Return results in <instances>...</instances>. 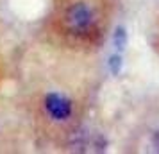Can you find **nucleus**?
<instances>
[{
    "label": "nucleus",
    "mask_w": 159,
    "mask_h": 154,
    "mask_svg": "<svg viewBox=\"0 0 159 154\" xmlns=\"http://www.w3.org/2000/svg\"><path fill=\"white\" fill-rule=\"evenodd\" d=\"M66 22L72 30H86L93 23V11L84 2L73 4L66 13Z\"/></svg>",
    "instance_id": "1"
},
{
    "label": "nucleus",
    "mask_w": 159,
    "mask_h": 154,
    "mask_svg": "<svg viewBox=\"0 0 159 154\" xmlns=\"http://www.w3.org/2000/svg\"><path fill=\"white\" fill-rule=\"evenodd\" d=\"M45 110L54 120H66L72 115V102L61 93H48L45 97Z\"/></svg>",
    "instance_id": "2"
},
{
    "label": "nucleus",
    "mask_w": 159,
    "mask_h": 154,
    "mask_svg": "<svg viewBox=\"0 0 159 154\" xmlns=\"http://www.w3.org/2000/svg\"><path fill=\"white\" fill-rule=\"evenodd\" d=\"M113 41H115V47L118 49V50H123V49H125V43H127V32H125L123 27H116Z\"/></svg>",
    "instance_id": "3"
},
{
    "label": "nucleus",
    "mask_w": 159,
    "mask_h": 154,
    "mask_svg": "<svg viewBox=\"0 0 159 154\" xmlns=\"http://www.w3.org/2000/svg\"><path fill=\"white\" fill-rule=\"evenodd\" d=\"M107 65H109L111 73H113V75H118L120 70H122V58H120L118 54H115V56H111V58H109Z\"/></svg>",
    "instance_id": "4"
}]
</instances>
